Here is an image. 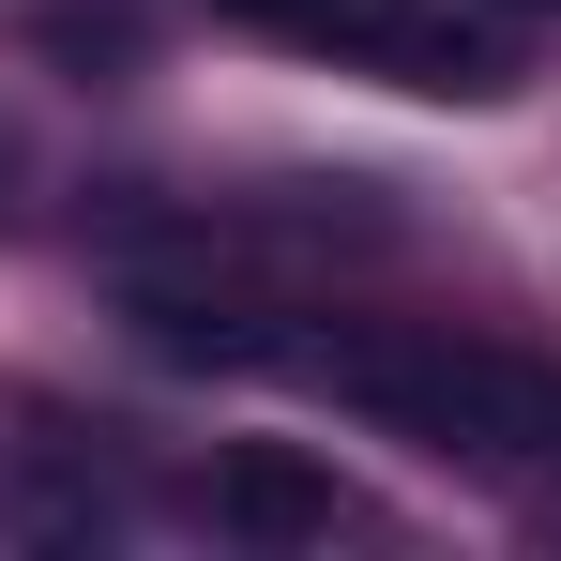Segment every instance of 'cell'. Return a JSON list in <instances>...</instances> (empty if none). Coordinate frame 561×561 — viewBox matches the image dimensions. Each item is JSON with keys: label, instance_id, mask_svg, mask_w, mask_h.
Returning a JSON list of instances; mask_svg holds the SVG:
<instances>
[{"label": "cell", "instance_id": "5b68a950", "mask_svg": "<svg viewBox=\"0 0 561 561\" xmlns=\"http://www.w3.org/2000/svg\"><path fill=\"white\" fill-rule=\"evenodd\" d=\"M485 15H561V0H485Z\"/></svg>", "mask_w": 561, "mask_h": 561}, {"label": "cell", "instance_id": "6da1fadb", "mask_svg": "<svg viewBox=\"0 0 561 561\" xmlns=\"http://www.w3.org/2000/svg\"><path fill=\"white\" fill-rule=\"evenodd\" d=\"M274 379L365 410L425 456H470V470H531L561 456V365L531 350H485V334H440V319H334V334H288Z\"/></svg>", "mask_w": 561, "mask_h": 561}, {"label": "cell", "instance_id": "277c9868", "mask_svg": "<svg viewBox=\"0 0 561 561\" xmlns=\"http://www.w3.org/2000/svg\"><path fill=\"white\" fill-rule=\"evenodd\" d=\"M213 15H259V31H319V0H213Z\"/></svg>", "mask_w": 561, "mask_h": 561}, {"label": "cell", "instance_id": "7a4b0ae2", "mask_svg": "<svg viewBox=\"0 0 561 561\" xmlns=\"http://www.w3.org/2000/svg\"><path fill=\"white\" fill-rule=\"evenodd\" d=\"M304 46L365 61V77H394V92H440V106H485L501 77H516L456 0H319V31H304Z\"/></svg>", "mask_w": 561, "mask_h": 561}, {"label": "cell", "instance_id": "3957f363", "mask_svg": "<svg viewBox=\"0 0 561 561\" xmlns=\"http://www.w3.org/2000/svg\"><path fill=\"white\" fill-rule=\"evenodd\" d=\"M213 516L243 547H319L334 531V470H304L288 440H243V456H213Z\"/></svg>", "mask_w": 561, "mask_h": 561}]
</instances>
